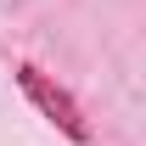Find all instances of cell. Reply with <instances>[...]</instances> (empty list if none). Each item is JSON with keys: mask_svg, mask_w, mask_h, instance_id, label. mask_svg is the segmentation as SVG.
<instances>
[{"mask_svg": "<svg viewBox=\"0 0 146 146\" xmlns=\"http://www.w3.org/2000/svg\"><path fill=\"white\" fill-rule=\"evenodd\" d=\"M11 73H17V90L34 101V112L45 118V124H56L68 141H79V146L90 141V118H84V107H79V101H73V96L56 84L51 73L39 68V62H17Z\"/></svg>", "mask_w": 146, "mask_h": 146, "instance_id": "1", "label": "cell"}]
</instances>
